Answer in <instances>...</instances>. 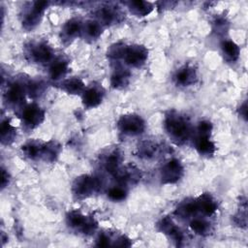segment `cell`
Here are the masks:
<instances>
[{"label": "cell", "mask_w": 248, "mask_h": 248, "mask_svg": "<svg viewBox=\"0 0 248 248\" xmlns=\"http://www.w3.org/2000/svg\"><path fill=\"white\" fill-rule=\"evenodd\" d=\"M16 137V129L11 125V123L6 120L2 122L1 125V141L2 143H11Z\"/></svg>", "instance_id": "484cf974"}, {"label": "cell", "mask_w": 248, "mask_h": 248, "mask_svg": "<svg viewBox=\"0 0 248 248\" xmlns=\"http://www.w3.org/2000/svg\"><path fill=\"white\" fill-rule=\"evenodd\" d=\"M103 99L102 91L97 87L85 89L82 93V103L86 108H95L101 104Z\"/></svg>", "instance_id": "8fae6325"}, {"label": "cell", "mask_w": 248, "mask_h": 248, "mask_svg": "<svg viewBox=\"0 0 248 248\" xmlns=\"http://www.w3.org/2000/svg\"><path fill=\"white\" fill-rule=\"evenodd\" d=\"M98 16H99L101 21L106 24H110V23L116 21L117 17H118V14L113 9H111L109 7L101 9L98 13Z\"/></svg>", "instance_id": "83f0119b"}, {"label": "cell", "mask_w": 248, "mask_h": 248, "mask_svg": "<svg viewBox=\"0 0 248 248\" xmlns=\"http://www.w3.org/2000/svg\"><path fill=\"white\" fill-rule=\"evenodd\" d=\"M159 147L160 146L154 142L146 141L142 145H140V147L139 148L140 155L144 156L146 158L154 157V156H156V154L159 153Z\"/></svg>", "instance_id": "f1b7e54d"}, {"label": "cell", "mask_w": 248, "mask_h": 248, "mask_svg": "<svg viewBox=\"0 0 248 248\" xmlns=\"http://www.w3.org/2000/svg\"><path fill=\"white\" fill-rule=\"evenodd\" d=\"M24 88L20 84L14 83L7 90L6 101L13 106L20 105L24 100Z\"/></svg>", "instance_id": "4fadbf2b"}, {"label": "cell", "mask_w": 248, "mask_h": 248, "mask_svg": "<svg viewBox=\"0 0 248 248\" xmlns=\"http://www.w3.org/2000/svg\"><path fill=\"white\" fill-rule=\"evenodd\" d=\"M197 203H198V208L199 211L203 213L204 215H212L216 209H217V203L214 201V199L208 195V194H203L202 195L198 200H197Z\"/></svg>", "instance_id": "5bb4252c"}, {"label": "cell", "mask_w": 248, "mask_h": 248, "mask_svg": "<svg viewBox=\"0 0 248 248\" xmlns=\"http://www.w3.org/2000/svg\"><path fill=\"white\" fill-rule=\"evenodd\" d=\"M84 32L86 35L91 38V39H96L98 38L101 33H102V25L100 22L95 21V20H89L85 23L83 27Z\"/></svg>", "instance_id": "4316f807"}, {"label": "cell", "mask_w": 248, "mask_h": 248, "mask_svg": "<svg viewBox=\"0 0 248 248\" xmlns=\"http://www.w3.org/2000/svg\"><path fill=\"white\" fill-rule=\"evenodd\" d=\"M159 227H160V230L164 233L169 234L177 243L183 240V233H182V232L172 223V221L170 218L166 217V218L162 219L161 222L159 223Z\"/></svg>", "instance_id": "7c38bea8"}, {"label": "cell", "mask_w": 248, "mask_h": 248, "mask_svg": "<svg viewBox=\"0 0 248 248\" xmlns=\"http://www.w3.org/2000/svg\"><path fill=\"white\" fill-rule=\"evenodd\" d=\"M67 222L71 228L79 230L85 234L92 233L97 228V223L93 218L86 217L78 211H71L67 216Z\"/></svg>", "instance_id": "3957f363"}, {"label": "cell", "mask_w": 248, "mask_h": 248, "mask_svg": "<svg viewBox=\"0 0 248 248\" xmlns=\"http://www.w3.org/2000/svg\"><path fill=\"white\" fill-rule=\"evenodd\" d=\"M174 79L177 84L181 86H188L193 84L197 79V74L194 68L190 66H184L177 70Z\"/></svg>", "instance_id": "30bf717a"}, {"label": "cell", "mask_w": 248, "mask_h": 248, "mask_svg": "<svg viewBox=\"0 0 248 248\" xmlns=\"http://www.w3.org/2000/svg\"><path fill=\"white\" fill-rule=\"evenodd\" d=\"M82 30L81 22L78 19L69 20L62 29V36L65 39H74L77 37Z\"/></svg>", "instance_id": "d6986e66"}, {"label": "cell", "mask_w": 248, "mask_h": 248, "mask_svg": "<svg viewBox=\"0 0 248 248\" xmlns=\"http://www.w3.org/2000/svg\"><path fill=\"white\" fill-rule=\"evenodd\" d=\"M8 180V174L5 172V170H2V179H1V185H2V187L4 188L5 187V185L8 183V182H6Z\"/></svg>", "instance_id": "d590c367"}, {"label": "cell", "mask_w": 248, "mask_h": 248, "mask_svg": "<svg viewBox=\"0 0 248 248\" xmlns=\"http://www.w3.org/2000/svg\"><path fill=\"white\" fill-rule=\"evenodd\" d=\"M118 129L125 135L136 136L143 132L145 124L143 119L136 114H126L119 118Z\"/></svg>", "instance_id": "7a4b0ae2"}, {"label": "cell", "mask_w": 248, "mask_h": 248, "mask_svg": "<svg viewBox=\"0 0 248 248\" xmlns=\"http://www.w3.org/2000/svg\"><path fill=\"white\" fill-rule=\"evenodd\" d=\"M182 174L183 166L176 159H172L166 163L161 170V177L164 183H175L181 178Z\"/></svg>", "instance_id": "8992f818"}, {"label": "cell", "mask_w": 248, "mask_h": 248, "mask_svg": "<svg viewBox=\"0 0 248 248\" xmlns=\"http://www.w3.org/2000/svg\"><path fill=\"white\" fill-rule=\"evenodd\" d=\"M128 6H129V9L131 10V12H133L134 14H136L138 16H141L148 15L153 9L152 5L149 2L141 1V0L131 1L128 3Z\"/></svg>", "instance_id": "cb8c5ba5"}, {"label": "cell", "mask_w": 248, "mask_h": 248, "mask_svg": "<svg viewBox=\"0 0 248 248\" xmlns=\"http://www.w3.org/2000/svg\"><path fill=\"white\" fill-rule=\"evenodd\" d=\"M120 163H121V155L117 151L110 152L104 160V165L106 170L113 174H115L119 170Z\"/></svg>", "instance_id": "7402d4cb"}, {"label": "cell", "mask_w": 248, "mask_h": 248, "mask_svg": "<svg viewBox=\"0 0 248 248\" xmlns=\"http://www.w3.org/2000/svg\"><path fill=\"white\" fill-rule=\"evenodd\" d=\"M61 88L69 94H79L84 91V83L78 78H72L62 81Z\"/></svg>", "instance_id": "e0dca14e"}, {"label": "cell", "mask_w": 248, "mask_h": 248, "mask_svg": "<svg viewBox=\"0 0 248 248\" xmlns=\"http://www.w3.org/2000/svg\"><path fill=\"white\" fill-rule=\"evenodd\" d=\"M108 196L110 200L112 201H116V202H120L123 201L126 196H127V192L124 188L119 187V186H114L111 187L108 192Z\"/></svg>", "instance_id": "4dcf8cb0"}, {"label": "cell", "mask_w": 248, "mask_h": 248, "mask_svg": "<svg viewBox=\"0 0 248 248\" xmlns=\"http://www.w3.org/2000/svg\"><path fill=\"white\" fill-rule=\"evenodd\" d=\"M165 127L170 137L176 142L187 140L191 134V127L187 118L176 112H170L166 117Z\"/></svg>", "instance_id": "6da1fadb"}, {"label": "cell", "mask_w": 248, "mask_h": 248, "mask_svg": "<svg viewBox=\"0 0 248 248\" xmlns=\"http://www.w3.org/2000/svg\"><path fill=\"white\" fill-rule=\"evenodd\" d=\"M48 6V2L46 1H37L33 4L30 11L25 15L22 24L26 29L34 28L40 21L44 11Z\"/></svg>", "instance_id": "ba28073f"}, {"label": "cell", "mask_w": 248, "mask_h": 248, "mask_svg": "<svg viewBox=\"0 0 248 248\" xmlns=\"http://www.w3.org/2000/svg\"><path fill=\"white\" fill-rule=\"evenodd\" d=\"M113 245H116V246H130L131 242H130V239H128L126 236L122 235L119 238H117V240L115 241V243Z\"/></svg>", "instance_id": "836d02e7"}, {"label": "cell", "mask_w": 248, "mask_h": 248, "mask_svg": "<svg viewBox=\"0 0 248 248\" xmlns=\"http://www.w3.org/2000/svg\"><path fill=\"white\" fill-rule=\"evenodd\" d=\"M196 149L201 155H212L215 151L214 143L209 140V136H200L195 140Z\"/></svg>", "instance_id": "9a60e30c"}, {"label": "cell", "mask_w": 248, "mask_h": 248, "mask_svg": "<svg viewBox=\"0 0 248 248\" xmlns=\"http://www.w3.org/2000/svg\"><path fill=\"white\" fill-rule=\"evenodd\" d=\"M109 240H110L109 237L107 234L103 233V234H101L99 236V238L97 240V245L98 246H108V245H110V241Z\"/></svg>", "instance_id": "d6a6232c"}, {"label": "cell", "mask_w": 248, "mask_h": 248, "mask_svg": "<svg viewBox=\"0 0 248 248\" xmlns=\"http://www.w3.org/2000/svg\"><path fill=\"white\" fill-rule=\"evenodd\" d=\"M240 114L244 118H246V116H247V105H246V102L240 107Z\"/></svg>", "instance_id": "e575fe53"}, {"label": "cell", "mask_w": 248, "mask_h": 248, "mask_svg": "<svg viewBox=\"0 0 248 248\" xmlns=\"http://www.w3.org/2000/svg\"><path fill=\"white\" fill-rule=\"evenodd\" d=\"M68 72V62L63 59H57L53 61L49 68V76L52 79L58 80L65 77Z\"/></svg>", "instance_id": "ac0fdd59"}, {"label": "cell", "mask_w": 248, "mask_h": 248, "mask_svg": "<svg viewBox=\"0 0 248 248\" xmlns=\"http://www.w3.org/2000/svg\"><path fill=\"white\" fill-rule=\"evenodd\" d=\"M198 135L200 136H209L211 130H212V125L208 121H202L198 125Z\"/></svg>", "instance_id": "1f68e13d"}, {"label": "cell", "mask_w": 248, "mask_h": 248, "mask_svg": "<svg viewBox=\"0 0 248 248\" xmlns=\"http://www.w3.org/2000/svg\"><path fill=\"white\" fill-rule=\"evenodd\" d=\"M21 149L24 156H26L29 159H36L42 156L43 144L37 141H30L22 145Z\"/></svg>", "instance_id": "d4e9b609"}, {"label": "cell", "mask_w": 248, "mask_h": 248, "mask_svg": "<svg viewBox=\"0 0 248 248\" xmlns=\"http://www.w3.org/2000/svg\"><path fill=\"white\" fill-rule=\"evenodd\" d=\"M199 211L197 200L196 201H187L182 202L176 209L175 213L182 218L191 217Z\"/></svg>", "instance_id": "603a6c76"}, {"label": "cell", "mask_w": 248, "mask_h": 248, "mask_svg": "<svg viewBox=\"0 0 248 248\" xmlns=\"http://www.w3.org/2000/svg\"><path fill=\"white\" fill-rule=\"evenodd\" d=\"M30 56L37 63H46L52 57V49L46 44L38 43L31 46Z\"/></svg>", "instance_id": "9c48e42d"}, {"label": "cell", "mask_w": 248, "mask_h": 248, "mask_svg": "<svg viewBox=\"0 0 248 248\" xmlns=\"http://www.w3.org/2000/svg\"><path fill=\"white\" fill-rule=\"evenodd\" d=\"M190 228L198 234H206L209 232V224L202 219H194L190 223Z\"/></svg>", "instance_id": "f546056e"}, {"label": "cell", "mask_w": 248, "mask_h": 248, "mask_svg": "<svg viewBox=\"0 0 248 248\" xmlns=\"http://www.w3.org/2000/svg\"><path fill=\"white\" fill-rule=\"evenodd\" d=\"M122 59L130 66L140 67L147 59V49L140 45L125 46Z\"/></svg>", "instance_id": "5b68a950"}, {"label": "cell", "mask_w": 248, "mask_h": 248, "mask_svg": "<svg viewBox=\"0 0 248 248\" xmlns=\"http://www.w3.org/2000/svg\"><path fill=\"white\" fill-rule=\"evenodd\" d=\"M221 47H222V51H223V54H224L226 60H228L230 62H233L238 59L239 47L234 42H232L231 40H225L222 43Z\"/></svg>", "instance_id": "2e32d148"}, {"label": "cell", "mask_w": 248, "mask_h": 248, "mask_svg": "<svg viewBox=\"0 0 248 248\" xmlns=\"http://www.w3.org/2000/svg\"><path fill=\"white\" fill-rule=\"evenodd\" d=\"M100 187L99 180L91 175H82L76 179L73 191L78 198H85L92 195Z\"/></svg>", "instance_id": "277c9868"}, {"label": "cell", "mask_w": 248, "mask_h": 248, "mask_svg": "<svg viewBox=\"0 0 248 248\" xmlns=\"http://www.w3.org/2000/svg\"><path fill=\"white\" fill-rule=\"evenodd\" d=\"M129 77H130V74L127 70L123 68H117L111 75V78H110L111 85L114 88H122L128 83Z\"/></svg>", "instance_id": "ffe728a7"}, {"label": "cell", "mask_w": 248, "mask_h": 248, "mask_svg": "<svg viewBox=\"0 0 248 248\" xmlns=\"http://www.w3.org/2000/svg\"><path fill=\"white\" fill-rule=\"evenodd\" d=\"M45 117L44 110L37 105H28L21 111V118L24 123L29 128H34L42 123Z\"/></svg>", "instance_id": "52a82bcc"}, {"label": "cell", "mask_w": 248, "mask_h": 248, "mask_svg": "<svg viewBox=\"0 0 248 248\" xmlns=\"http://www.w3.org/2000/svg\"><path fill=\"white\" fill-rule=\"evenodd\" d=\"M60 153V145L55 141H48L43 144L42 156L46 161H54Z\"/></svg>", "instance_id": "44dd1931"}]
</instances>
